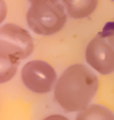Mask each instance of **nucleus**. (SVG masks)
<instances>
[{
    "instance_id": "f257e3e1",
    "label": "nucleus",
    "mask_w": 114,
    "mask_h": 120,
    "mask_svg": "<svg viewBox=\"0 0 114 120\" xmlns=\"http://www.w3.org/2000/svg\"><path fill=\"white\" fill-rule=\"evenodd\" d=\"M99 86L97 75L82 64L68 67L55 85V100L67 112H79L89 106Z\"/></svg>"
},
{
    "instance_id": "f03ea898",
    "label": "nucleus",
    "mask_w": 114,
    "mask_h": 120,
    "mask_svg": "<svg viewBox=\"0 0 114 120\" xmlns=\"http://www.w3.org/2000/svg\"><path fill=\"white\" fill-rule=\"evenodd\" d=\"M67 13L60 1L38 0L32 2L27 12L29 28L38 35L49 36L63 29Z\"/></svg>"
},
{
    "instance_id": "7ed1b4c3",
    "label": "nucleus",
    "mask_w": 114,
    "mask_h": 120,
    "mask_svg": "<svg viewBox=\"0 0 114 120\" xmlns=\"http://www.w3.org/2000/svg\"><path fill=\"white\" fill-rule=\"evenodd\" d=\"M34 49L33 38L26 29L5 24L0 27V53L13 61L27 59Z\"/></svg>"
},
{
    "instance_id": "20e7f679",
    "label": "nucleus",
    "mask_w": 114,
    "mask_h": 120,
    "mask_svg": "<svg viewBox=\"0 0 114 120\" xmlns=\"http://www.w3.org/2000/svg\"><path fill=\"white\" fill-rule=\"evenodd\" d=\"M23 83L35 94H47L53 88L57 73L48 63L33 60L26 63L21 72Z\"/></svg>"
},
{
    "instance_id": "39448f33",
    "label": "nucleus",
    "mask_w": 114,
    "mask_h": 120,
    "mask_svg": "<svg viewBox=\"0 0 114 120\" xmlns=\"http://www.w3.org/2000/svg\"><path fill=\"white\" fill-rule=\"evenodd\" d=\"M85 60L100 74L108 75L114 72V48L101 35L89 41L85 49Z\"/></svg>"
},
{
    "instance_id": "423d86ee",
    "label": "nucleus",
    "mask_w": 114,
    "mask_h": 120,
    "mask_svg": "<svg viewBox=\"0 0 114 120\" xmlns=\"http://www.w3.org/2000/svg\"><path fill=\"white\" fill-rule=\"evenodd\" d=\"M62 2L70 18L81 20L95 11L99 0H62Z\"/></svg>"
},
{
    "instance_id": "0eeeda50",
    "label": "nucleus",
    "mask_w": 114,
    "mask_h": 120,
    "mask_svg": "<svg viewBox=\"0 0 114 120\" xmlns=\"http://www.w3.org/2000/svg\"><path fill=\"white\" fill-rule=\"evenodd\" d=\"M75 120H114V115L106 107L91 105L79 111Z\"/></svg>"
},
{
    "instance_id": "6e6552de",
    "label": "nucleus",
    "mask_w": 114,
    "mask_h": 120,
    "mask_svg": "<svg viewBox=\"0 0 114 120\" xmlns=\"http://www.w3.org/2000/svg\"><path fill=\"white\" fill-rule=\"evenodd\" d=\"M19 67V62L7 58L0 53V83L11 80L15 75Z\"/></svg>"
},
{
    "instance_id": "1a4fd4ad",
    "label": "nucleus",
    "mask_w": 114,
    "mask_h": 120,
    "mask_svg": "<svg viewBox=\"0 0 114 120\" xmlns=\"http://www.w3.org/2000/svg\"><path fill=\"white\" fill-rule=\"evenodd\" d=\"M99 35H101L103 38H105L106 41L114 48V21L106 24L102 32Z\"/></svg>"
},
{
    "instance_id": "9d476101",
    "label": "nucleus",
    "mask_w": 114,
    "mask_h": 120,
    "mask_svg": "<svg viewBox=\"0 0 114 120\" xmlns=\"http://www.w3.org/2000/svg\"><path fill=\"white\" fill-rule=\"evenodd\" d=\"M7 15V5L4 0H0V25L5 20Z\"/></svg>"
},
{
    "instance_id": "9b49d317",
    "label": "nucleus",
    "mask_w": 114,
    "mask_h": 120,
    "mask_svg": "<svg viewBox=\"0 0 114 120\" xmlns=\"http://www.w3.org/2000/svg\"><path fill=\"white\" fill-rule=\"evenodd\" d=\"M42 120H69L67 117H65L63 115H59V114H55V115H50L45 117L44 119Z\"/></svg>"
},
{
    "instance_id": "f8f14e48",
    "label": "nucleus",
    "mask_w": 114,
    "mask_h": 120,
    "mask_svg": "<svg viewBox=\"0 0 114 120\" xmlns=\"http://www.w3.org/2000/svg\"><path fill=\"white\" fill-rule=\"evenodd\" d=\"M29 1L32 3V2H34V1H38V0H29ZM53 1H60V0H53Z\"/></svg>"
}]
</instances>
